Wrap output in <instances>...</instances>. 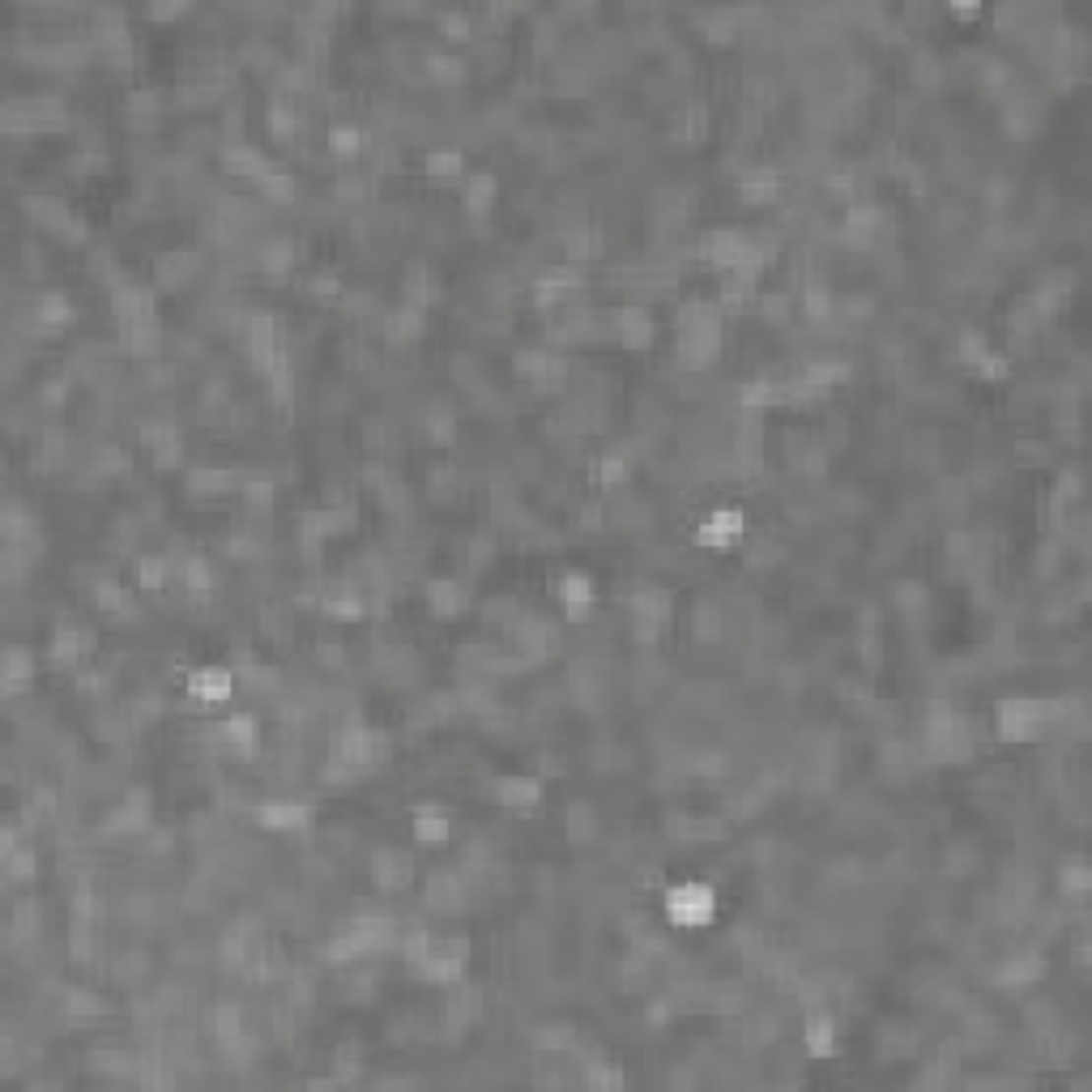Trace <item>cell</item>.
Instances as JSON below:
<instances>
[{
  "label": "cell",
  "instance_id": "obj_1",
  "mask_svg": "<svg viewBox=\"0 0 1092 1092\" xmlns=\"http://www.w3.org/2000/svg\"><path fill=\"white\" fill-rule=\"evenodd\" d=\"M922 751L939 764H952V760H969L973 751V730L969 722L956 713L952 700H934L927 717H922Z\"/></svg>",
  "mask_w": 1092,
  "mask_h": 1092
},
{
  "label": "cell",
  "instance_id": "obj_2",
  "mask_svg": "<svg viewBox=\"0 0 1092 1092\" xmlns=\"http://www.w3.org/2000/svg\"><path fill=\"white\" fill-rule=\"evenodd\" d=\"M1062 713L1059 700H1029V696H1011L998 700L995 709V730L1003 742H1033L1042 739V730Z\"/></svg>",
  "mask_w": 1092,
  "mask_h": 1092
},
{
  "label": "cell",
  "instance_id": "obj_3",
  "mask_svg": "<svg viewBox=\"0 0 1092 1092\" xmlns=\"http://www.w3.org/2000/svg\"><path fill=\"white\" fill-rule=\"evenodd\" d=\"M666 918L678 927H709L717 918V892L709 883H671L666 888Z\"/></svg>",
  "mask_w": 1092,
  "mask_h": 1092
},
{
  "label": "cell",
  "instance_id": "obj_4",
  "mask_svg": "<svg viewBox=\"0 0 1092 1092\" xmlns=\"http://www.w3.org/2000/svg\"><path fill=\"white\" fill-rule=\"evenodd\" d=\"M415 973L422 982H435V986H453V982H461L466 978V939H431V947H427V956L418 960L415 965Z\"/></svg>",
  "mask_w": 1092,
  "mask_h": 1092
},
{
  "label": "cell",
  "instance_id": "obj_5",
  "mask_svg": "<svg viewBox=\"0 0 1092 1092\" xmlns=\"http://www.w3.org/2000/svg\"><path fill=\"white\" fill-rule=\"evenodd\" d=\"M508 632H512V645H517V653H521V658H530V662L550 658V653L559 649V627L546 623V619H538V614H517V619L508 623Z\"/></svg>",
  "mask_w": 1092,
  "mask_h": 1092
},
{
  "label": "cell",
  "instance_id": "obj_6",
  "mask_svg": "<svg viewBox=\"0 0 1092 1092\" xmlns=\"http://www.w3.org/2000/svg\"><path fill=\"white\" fill-rule=\"evenodd\" d=\"M517 371L530 384H538V389H559V384L568 380V363H563V354L546 351V346H538V351H521L517 354Z\"/></svg>",
  "mask_w": 1092,
  "mask_h": 1092
},
{
  "label": "cell",
  "instance_id": "obj_7",
  "mask_svg": "<svg viewBox=\"0 0 1092 1092\" xmlns=\"http://www.w3.org/2000/svg\"><path fill=\"white\" fill-rule=\"evenodd\" d=\"M26 214H31L38 226L56 230V235H73V239H82V235H86L82 218H77V214L69 210V205L56 201V197H26Z\"/></svg>",
  "mask_w": 1092,
  "mask_h": 1092
},
{
  "label": "cell",
  "instance_id": "obj_8",
  "mask_svg": "<svg viewBox=\"0 0 1092 1092\" xmlns=\"http://www.w3.org/2000/svg\"><path fill=\"white\" fill-rule=\"evenodd\" d=\"M410 875H415V858H410L406 850H376V858H371V879H376L380 892H402Z\"/></svg>",
  "mask_w": 1092,
  "mask_h": 1092
},
{
  "label": "cell",
  "instance_id": "obj_9",
  "mask_svg": "<svg viewBox=\"0 0 1092 1092\" xmlns=\"http://www.w3.org/2000/svg\"><path fill=\"white\" fill-rule=\"evenodd\" d=\"M90 649H95V632H90V627L60 623L56 636H51V645H47V658H51V666H77Z\"/></svg>",
  "mask_w": 1092,
  "mask_h": 1092
},
{
  "label": "cell",
  "instance_id": "obj_10",
  "mask_svg": "<svg viewBox=\"0 0 1092 1092\" xmlns=\"http://www.w3.org/2000/svg\"><path fill=\"white\" fill-rule=\"evenodd\" d=\"M1042 973H1046L1042 956H1037V952H1016V956H1003V965L991 973V982L1003 986V991H1024V986H1033Z\"/></svg>",
  "mask_w": 1092,
  "mask_h": 1092
},
{
  "label": "cell",
  "instance_id": "obj_11",
  "mask_svg": "<svg viewBox=\"0 0 1092 1092\" xmlns=\"http://www.w3.org/2000/svg\"><path fill=\"white\" fill-rule=\"evenodd\" d=\"M235 691V674L223 671V666H201V671L188 674V696L201 704H223Z\"/></svg>",
  "mask_w": 1092,
  "mask_h": 1092
},
{
  "label": "cell",
  "instance_id": "obj_12",
  "mask_svg": "<svg viewBox=\"0 0 1092 1092\" xmlns=\"http://www.w3.org/2000/svg\"><path fill=\"white\" fill-rule=\"evenodd\" d=\"M742 530H747V521H742V512L739 508H717L709 521L700 525V543L704 546H713V550H730L742 538Z\"/></svg>",
  "mask_w": 1092,
  "mask_h": 1092
},
{
  "label": "cell",
  "instance_id": "obj_13",
  "mask_svg": "<svg viewBox=\"0 0 1092 1092\" xmlns=\"http://www.w3.org/2000/svg\"><path fill=\"white\" fill-rule=\"evenodd\" d=\"M0 683H5V696H18L34 683V653L22 645H9L0 653Z\"/></svg>",
  "mask_w": 1092,
  "mask_h": 1092
},
{
  "label": "cell",
  "instance_id": "obj_14",
  "mask_svg": "<svg viewBox=\"0 0 1092 1092\" xmlns=\"http://www.w3.org/2000/svg\"><path fill=\"white\" fill-rule=\"evenodd\" d=\"M479 1007H482V995L474 991L466 982H453L448 986V998H444V1016H448V1029L461 1033L479 1020Z\"/></svg>",
  "mask_w": 1092,
  "mask_h": 1092
},
{
  "label": "cell",
  "instance_id": "obj_15",
  "mask_svg": "<svg viewBox=\"0 0 1092 1092\" xmlns=\"http://www.w3.org/2000/svg\"><path fill=\"white\" fill-rule=\"evenodd\" d=\"M555 598H559V607H563L568 619H585L589 607H594V581H589L585 572H568V576H559Z\"/></svg>",
  "mask_w": 1092,
  "mask_h": 1092
},
{
  "label": "cell",
  "instance_id": "obj_16",
  "mask_svg": "<svg viewBox=\"0 0 1092 1092\" xmlns=\"http://www.w3.org/2000/svg\"><path fill=\"white\" fill-rule=\"evenodd\" d=\"M410 832L418 845H444L448 841V811L440 803H418L410 815Z\"/></svg>",
  "mask_w": 1092,
  "mask_h": 1092
},
{
  "label": "cell",
  "instance_id": "obj_17",
  "mask_svg": "<svg viewBox=\"0 0 1092 1092\" xmlns=\"http://www.w3.org/2000/svg\"><path fill=\"white\" fill-rule=\"evenodd\" d=\"M614 333H619V342L623 346H632V351H640V346H649L653 342V316H649V307H619V312H614Z\"/></svg>",
  "mask_w": 1092,
  "mask_h": 1092
},
{
  "label": "cell",
  "instance_id": "obj_18",
  "mask_svg": "<svg viewBox=\"0 0 1092 1092\" xmlns=\"http://www.w3.org/2000/svg\"><path fill=\"white\" fill-rule=\"evenodd\" d=\"M671 614H674V594L671 589H658V585H649V589H636L632 594V619H649V623H671Z\"/></svg>",
  "mask_w": 1092,
  "mask_h": 1092
},
{
  "label": "cell",
  "instance_id": "obj_19",
  "mask_svg": "<svg viewBox=\"0 0 1092 1092\" xmlns=\"http://www.w3.org/2000/svg\"><path fill=\"white\" fill-rule=\"evenodd\" d=\"M717 346H722V333H678V363L687 371H700L717 358Z\"/></svg>",
  "mask_w": 1092,
  "mask_h": 1092
},
{
  "label": "cell",
  "instance_id": "obj_20",
  "mask_svg": "<svg viewBox=\"0 0 1092 1092\" xmlns=\"http://www.w3.org/2000/svg\"><path fill=\"white\" fill-rule=\"evenodd\" d=\"M223 166H226V171H235V175H252V179H261V175L274 171L265 154L256 150V146H248V141H226V146H223Z\"/></svg>",
  "mask_w": 1092,
  "mask_h": 1092
},
{
  "label": "cell",
  "instance_id": "obj_21",
  "mask_svg": "<svg viewBox=\"0 0 1092 1092\" xmlns=\"http://www.w3.org/2000/svg\"><path fill=\"white\" fill-rule=\"evenodd\" d=\"M380 333H384V342H389V346L415 342L418 333H422V307H410V303L393 307V312L380 320Z\"/></svg>",
  "mask_w": 1092,
  "mask_h": 1092
},
{
  "label": "cell",
  "instance_id": "obj_22",
  "mask_svg": "<svg viewBox=\"0 0 1092 1092\" xmlns=\"http://www.w3.org/2000/svg\"><path fill=\"white\" fill-rule=\"evenodd\" d=\"M256 819H261L265 828H274V832H294V828H303L307 819H312V811H307L303 803L278 799V803H261V806H256Z\"/></svg>",
  "mask_w": 1092,
  "mask_h": 1092
},
{
  "label": "cell",
  "instance_id": "obj_23",
  "mask_svg": "<svg viewBox=\"0 0 1092 1092\" xmlns=\"http://www.w3.org/2000/svg\"><path fill=\"white\" fill-rule=\"evenodd\" d=\"M427 607L440 614V619H457V614L470 607V589L461 581H431L427 585Z\"/></svg>",
  "mask_w": 1092,
  "mask_h": 1092
},
{
  "label": "cell",
  "instance_id": "obj_24",
  "mask_svg": "<svg viewBox=\"0 0 1092 1092\" xmlns=\"http://www.w3.org/2000/svg\"><path fill=\"white\" fill-rule=\"evenodd\" d=\"M739 192L747 197L751 205H764V201H777L781 197V175L773 166H747L739 175Z\"/></svg>",
  "mask_w": 1092,
  "mask_h": 1092
},
{
  "label": "cell",
  "instance_id": "obj_25",
  "mask_svg": "<svg viewBox=\"0 0 1092 1092\" xmlns=\"http://www.w3.org/2000/svg\"><path fill=\"white\" fill-rule=\"evenodd\" d=\"M256 735H261V730H256V717H252V713H230V717H223V722H218V739H223L230 751L252 755Z\"/></svg>",
  "mask_w": 1092,
  "mask_h": 1092
},
{
  "label": "cell",
  "instance_id": "obj_26",
  "mask_svg": "<svg viewBox=\"0 0 1092 1092\" xmlns=\"http://www.w3.org/2000/svg\"><path fill=\"white\" fill-rule=\"evenodd\" d=\"M95 602L102 614H111V619H137V598L128 594V589L120 581H98L95 585Z\"/></svg>",
  "mask_w": 1092,
  "mask_h": 1092
},
{
  "label": "cell",
  "instance_id": "obj_27",
  "mask_svg": "<svg viewBox=\"0 0 1092 1092\" xmlns=\"http://www.w3.org/2000/svg\"><path fill=\"white\" fill-rule=\"evenodd\" d=\"M427 905L440 909V914H457L466 905V883L457 875H431L427 879Z\"/></svg>",
  "mask_w": 1092,
  "mask_h": 1092
},
{
  "label": "cell",
  "instance_id": "obj_28",
  "mask_svg": "<svg viewBox=\"0 0 1092 1092\" xmlns=\"http://www.w3.org/2000/svg\"><path fill=\"white\" fill-rule=\"evenodd\" d=\"M806 1050H811L815 1059H828L832 1050H837V1024H832L828 1011H806Z\"/></svg>",
  "mask_w": 1092,
  "mask_h": 1092
},
{
  "label": "cell",
  "instance_id": "obj_29",
  "mask_svg": "<svg viewBox=\"0 0 1092 1092\" xmlns=\"http://www.w3.org/2000/svg\"><path fill=\"white\" fill-rule=\"evenodd\" d=\"M73 320V303H69V294L64 290H47V294H38V303H34V325L38 329H60V325H69Z\"/></svg>",
  "mask_w": 1092,
  "mask_h": 1092
},
{
  "label": "cell",
  "instance_id": "obj_30",
  "mask_svg": "<svg viewBox=\"0 0 1092 1092\" xmlns=\"http://www.w3.org/2000/svg\"><path fill=\"white\" fill-rule=\"evenodd\" d=\"M845 376H850V363H845V358H824V363H806L799 380H803L811 393L824 397V393L832 389V384H841Z\"/></svg>",
  "mask_w": 1092,
  "mask_h": 1092
},
{
  "label": "cell",
  "instance_id": "obj_31",
  "mask_svg": "<svg viewBox=\"0 0 1092 1092\" xmlns=\"http://www.w3.org/2000/svg\"><path fill=\"white\" fill-rule=\"evenodd\" d=\"M495 799L504 806H534L543 799V781L538 777H504L495 786Z\"/></svg>",
  "mask_w": 1092,
  "mask_h": 1092
},
{
  "label": "cell",
  "instance_id": "obj_32",
  "mask_svg": "<svg viewBox=\"0 0 1092 1092\" xmlns=\"http://www.w3.org/2000/svg\"><path fill=\"white\" fill-rule=\"evenodd\" d=\"M495 197H499V179H495L491 171H474V175L466 179V210H470L474 218L491 210Z\"/></svg>",
  "mask_w": 1092,
  "mask_h": 1092
},
{
  "label": "cell",
  "instance_id": "obj_33",
  "mask_svg": "<svg viewBox=\"0 0 1092 1092\" xmlns=\"http://www.w3.org/2000/svg\"><path fill=\"white\" fill-rule=\"evenodd\" d=\"M739 402H742V410L786 406V380H755V384H742Z\"/></svg>",
  "mask_w": 1092,
  "mask_h": 1092
},
{
  "label": "cell",
  "instance_id": "obj_34",
  "mask_svg": "<svg viewBox=\"0 0 1092 1092\" xmlns=\"http://www.w3.org/2000/svg\"><path fill=\"white\" fill-rule=\"evenodd\" d=\"M534 1046L546 1050V1055H576V1050H581V1037H576L572 1024H546V1029L534 1033Z\"/></svg>",
  "mask_w": 1092,
  "mask_h": 1092
},
{
  "label": "cell",
  "instance_id": "obj_35",
  "mask_svg": "<svg viewBox=\"0 0 1092 1092\" xmlns=\"http://www.w3.org/2000/svg\"><path fill=\"white\" fill-rule=\"evenodd\" d=\"M0 867H5V879L26 883V879H34L38 858H34L31 845H9V850H0Z\"/></svg>",
  "mask_w": 1092,
  "mask_h": 1092
},
{
  "label": "cell",
  "instance_id": "obj_36",
  "mask_svg": "<svg viewBox=\"0 0 1092 1092\" xmlns=\"http://www.w3.org/2000/svg\"><path fill=\"white\" fill-rule=\"evenodd\" d=\"M175 572H179V581L188 585V594H197V598L214 589V568L205 563V555H184L175 563Z\"/></svg>",
  "mask_w": 1092,
  "mask_h": 1092
},
{
  "label": "cell",
  "instance_id": "obj_37",
  "mask_svg": "<svg viewBox=\"0 0 1092 1092\" xmlns=\"http://www.w3.org/2000/svg\"><path fill=\"white\" fill-rule=\"evenodd\" d=\"M265 124H269V133H274V137H294V128H299V107H294L287 95H278L274 102H269V111H265Z\"/></svg>",
  "mask_w": 1092,
  "mask_h": 1092
},
{
  "label": "cell",
  "instance_id": "obj_38",
  "mask_svg": "<svg viewBox=\"0 0 1092 1092\" xmlns=\"http://www.w3.org/2000/svg\"><path fill=\"white\" fill-rule=\"evenodd\" d=\"M34 931H38V905H34V896H22V901L13 905V914H9V939L13 943L34 939Z\"/></svg>",
  "mask_w": 1092,
  "mask_h": 1092
},
{
  "label": "cell",
  "instance_id": "obj_39",
  "mask_svg": "<svg viewBox=\"0 0 1092 1092\" xmlns=\"http://www.w3.org/2000/svg\"><path fill=\"white\" fill-rule=\"evenodd\" d=\"M171 576H175L171 555H141V559H137V585L162 589L166 581H171Z\"/></svg>",
  "mask_w": 1092,
  "mask_h": 1092
},
{
  "label": "cell",
  "instance_id": "obj_40",
  "mask_svg": "<svg viewBox=\"0 0 1092 1092\" xmlns=\"http://www.w3.org/2000/svg\"><path fill=\"white\" fill-rule=\"evenodd\" d=\"M235 683L248 687V691H274L278 687V671H274V666H265V662L243 658L239 671H235Z\"/></svg>",
  "mask_w": 1092,
  "mask_h": 1092
},
{
  "label": "cell",
  "instance_id": "obj_41",
  "mask_svg": "<svg viewBox=\"0 0 1092 1092\" xmlns=\"http://www.w3.org/2000/svg\"><path fill=\"white\" fill-rule=\"evenodd\" d=\"M201 256L197 252H171V256H159V282L162 287H179L192 269H197Z\"/></svg>",
  "mask_w": 1092,
  "mask_h": 1092
},
{
  "label": "cell",
  "instance_id": "obj_42",
  "mask_svg": "<svg viewBox=\"0 0 1092 1092\" xmlns=\"http://www.w3.org/2000/svg\"><path fill=\"white\" fill-rule=\"evenodd\" d=\"M427 77L431 82H461L466 77V60L453 56V51H427Z\"/></svg>",
  "mask_w": 1092,
  "mask_h": 1092
},
{
  "label": "cell",
  "instance_id": "obj_43",
  "mask_svg": "<svg viewBox=\"0 0 1092 1092\" xmlns=\"http://www.w3.org/2000/svg\"><path fill=\"white\" fill-rule=\"evenodd\" d=\"M329 150L342 154V159H354V154H363V150H367L363 128H354V124H333V128H329Z\"/></svg>",
  "mask_w": 1092,
  "mask_h": 1092
},
{
  "label": "cell",
  "instance_id": "obj_44",
  "mask_svg": "<svg viewBox=\"0 0 1092 1092\" xmlns=\"http://www.w3.org/2000/svg\"><path fill=\"white\" fill-rule=\"evenodd\" d=\"M235 486V474L230 470H192L188 479V495H218Z\"/></svg>",
  "mask_w": 1092,
  "mask_h": 1092
},
{
  "label": "cell",
  "instance_id": "obj_45",
  "mask_svg": "<svg viewBox=\"0 0 1092 1092\" xmlns=\"http://www.w3.org/2000/svg\"><path fill=\"white\" fill-rule=\"evenodd\" d=\"M60 1007H64V1016L69 1020H95V1016H102V998L98 995H90V991H69L60 998Z\"/></svg>",
  "mask_w": 1092,
  "mask_h": 1092
},
{
  "label": "cell",
  "instance_id": "obj_46",
  "mask_svg": "<svg viewBox=\"0 0 1092 1092\" xmlns=\"http://www.w3.org/2000/svg\"><path fill=\"white\" fill-rule=\"evenodd\" d=\"M598 252H602V235H598L594 226H576V230H568V256H572V265L594 261Z\"/></svg>",
  "mask_w": 1092,
  "mask_h": 1092
},
{
  "label": "cell",
  "instance_id": "obj_47",
  "mask_svg": "<svg viewBox=\"0 0 1092 1092\" xmlns=\"http://www.w3.org/2000/svg\"><path fill=\"white\" fill-rule=\"evenodd\" d=\"M290 261H294V248H290V239H287V235L269 239L265 248H261V265H265V269H269V274H274V278H287Z\"/></svg>",
  "mask_w": 1092,
  "mask_h": 1092
},
{
  "label": "cell",
  "instance_id": "obj_48",
  "mask_svg": "<svg viewBox=\"0 0 1092 1092\" xmlns=\"http://www.w3.org/2000/svg\"><path fill=\"white\" fill-rule=\"evenodd\" d=\"M461 171H466V159H461V150H431V154H427V175H431V179H457Z\"/></svg>",
  "mask_w": 1092,
  "mask_h": 1092
},
{
  "label": "cell",
  "instance_id": "obj_49",
  "mask_svg": "<svg viewBox=\"0 0 1092 1092\" xmlns=\"http://www.w3.org/2000/svg\"><path fill=\"white\" fill-rule=\"evenodd\" d=\"M256 188H261V197H269V201H290L294 197V175L282 171V166H274L269 175L256 179Z\"/></svg>",
  "mask_w": 1092,
  "mask_h": 1092
},
{
  "label": "cell",
  "instance_id": "obj_50",
  "mask_svg": "<svg viewBox=\"0 0 1092 1092\" xmlns=\"http://www.w3.org/2000/svg\"><path fill=\"white\" fill-rule=\"evenodd\" d=\"M1059 888L1067 892V896H1075V901H1080V896L1088 892V867L1080 863V858L1062 863V870H1059Z\"/></svg>",
  "mask_w": 1092,
  "mask_h": 1092
},
{
  "label": "cell",
  "instance_id": "obj_51",
  "mask_svg": "<svg viewBox=\"0 0 1092 1092\" xmlns=\"http://www.w3.org/2000/svg\"><path fill=\"white\" fill-rule=\"evenodd\" d=\"M986 354H991V342H986L978 329H965V333H960V346H956V358H960V363L978 367Z\"/></svg>",
  "mask_w": 1092,
  "mask_h": 1092
},
{
  "label": "cell",
  "instance_id": "obj_52",
  "mask_svg": "<svg viewBox=\"0 0 1092 1092\" xmlns=\"http://www.w3.org/2000/svg\"><path fill=\"white\" fill-rule=\"evenodd\" d=\"M585 1084H594V1088H619L623 1084V1071L614 1067V1062H602L598 1055L585 1062Z\"/></svg>",
  "mask_w": 1092,
  "mask_h": 1092
},
{
  "label": "cell",
  "instance_id": "obj_53",
  "mask_svg": "<svg viewBox=\"0 0 1092 1092\" xmlns=\"http://www.w3.org/2000/svg\"><path fill=\"white\" fill-rule=\"evenodd\" d=\"M696 636L709 640V645L722 636V610H717L713 602H700V607H696Z\"/></svg>",
  "mask_w": 1092,
  "mask_h": 1092
},
{
  "label": "cell",
  "instance_id": "obj_54",
  "mask_svg": "<svg viewBox=\"0 0 1092 1092\" xmlns=\"http://www.w3.org/2000/svg\"><path fill=\"white\" fill-rule=\"evenodd\" d=\"M627 479V453H602L598 461V482L602 486H614Z\"/></svg>",
  "mask_w": 1092,
  "mask_h": 1092
},
{
  "label": "cell",
  "instance_id": "obj_55",
  "mask_svg": "<svg viewBox=\"0 0 1092 1092\" xmlns=\"http://www.w3.org/2000/svg\"><path fill=\"white\" fill-rule=\"evenodd\" d=\"M440 31H444L448 38H470V34H474V31H470V13H461V9L440 13Z\"/></svg>",
  "mask_w": 1092,
  "mask_h": 1092
},
{
  "label": "cell",
  "instance_id": "obj_56",
  "mask_svg": "<svg viewBox=\"0 0 1092 1092\" xmlns=\"http://www.w3.org/2000/svg\"><path fill=\"white\" fill-rule=\"evenodd\" d=\"M704 128H709V107H704V102H691V107L683 111V133L696 141V137H704Z\"/></svg>",
  "mask_w": 1092,
  "mask_h": 1092
},
{
  "label": "cell",
  "instance_id": "obj_57",
  "mask_svg": "<svg viewBox=\"0 0 1092 1092\" xmlns=\"http://www.w3.org/2000/svg\"><path fill=\"white\" fill-rule=\"evenodd\" d=\"M803 303H806V316H815V320L832 316V294H828V290H819V287H806Z\"/></svg>",
  "mask_w": 1092,
  "mask_h": 1092
},
{
  "label": "cell",
  "instance_id": "obj_58",
  "mask_svg": "<svg viewBox=\"0 0 1092 1092\" xmlns=\"http://www.w3.org/2000/svg\"><path fill=\"white\" fill-rule=\"evenodd\" d=\"M427 431H431V440H453L457 418L448 415V410H431V415H427Z\"/></svg>",
  "mask_w": 1092,
  "mask_h": 1092
},
{
  "label": "cell",
  "instance_id": "obj_59",
  "mask_svg": "<svg viewBox=\"0 0 1092 1092\" xmlns=\"http://www.w3.org/2000/svg\"><path fill=\"white\" fill-rule=\"evenodd\" d=\"M760 307H764L768 320H786L790 316V299H786V294H764Z\"/></svg>",
  "mask_w": 1092,
  "mask_h": 1092
},
{
  "label": "cell",
  "instance_id": "obj_60",
  "mask_svg": "<svg viewBox=\"0 0 1092 1092\" xmlns=\"http://www.w3.org/2000/svg\"><path fill=\"white\" fill-rule=\"evenodd\" d=\"M102 687H107V674H98V671H86V674H82V696H98Z\"/></svg>",
  "mask_w": 1092,
  "mask_h": 1092
},
{
  "label": "cell",
  "instance_id": "obj_61",
  "mask_svg": "<svg viewBox=\"0 0 1092 1092\" xmlns=\"http://www.w3.org/2000/svg\"><path fill=\"white\" fill-rule=\"evenodd\" d=\"M150 13L154 18H175V13H184V5H154Z\"/></svg>",
  "mask_w": 1092,
  "mask_h": 1092
}]
</instances>
